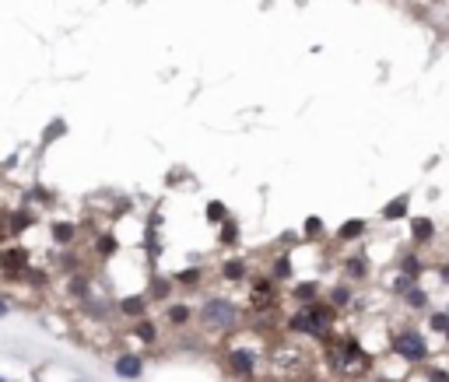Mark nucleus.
<instances>
[{
  "mask_svg": "<svg viewBox=\"0 0 449 382\" xmlns=\"http://www.w3.org/2000/svg\"><path fill=\"white\" fill-rule=\"evenodd\" d=\"M400 298H404V302H407V309H414V312L428 309V291H425L421 284H411V288H407Z\"/></svg>",
  "mask_w": 449,
  "mask_h": 382,
  "instance_id": "18",
  "label": "nucleus"
},
{
  "mask_svg": "<svg viewBox=\"0 0 449 382\" xmlns=\"http://www.w3.org/2000/svg\"><path fill=\"white\" fill-rule=\"evenodd\" d=\"M267 277H271L274 284H285V281H292V277H295V270H292V256H288V253H285V256H278Z\"/></svg>",
  "mask_w": 449,
  "mask_h": 382,
  "instance_id": "16",
  "label": "nucleus"
},
{
  "mask_svg": "<svg viewBox=\"0 0 449 382\" xmlns=\"http://www.w3.org/2000/svg\"><path fill=\"white\" fill-rule=\"evenodd\" d=\"M29 225H32V214H25V211L22 214H8V228L11 232H25Z\"/></svg>",
  "mask_w": 449,
  "mask_h": 382,
  "instance_id": "27",
  "label": "nucleus"
},
{
  "mask_svg": "<svg viewBox=\"0 0 449 382\" xmlns=\"http://www.w3.org/2000/svg\"><path fill=\"white\" fill-rule=\"evenodd\" d=\"M309 382H327V379H309Z\"/></svg>",
  "mask_w": 449,
  "mask_h": 382,
  "instance_id": "33",
  "label": "nucleus"
},
{
  "mask_svg": "<svg viewBox=\"0 0 449 382\" xmlns=\"http://www.w3.org/2000/svg\"><path fill=\"white\" fill-rule=\"evenodd\" d=\"M4 316H11V302H8L4 295H0V319H4Z\"/></svg>",
  "mask_w": 449,
  "mask_h": 382,
  "instance_id": "31",
  "label": "nucleus"
},
{
  "mask_svg": "<svg viewBox=\"0 0 449 382\" xmlns=\"http://www.w3.org/2000/svg\"><path fill=\"white\" fill-rule=\"evenodd\" d=\"M207 214H211V218H221V221H224V207H221V204H211V207H207Z\"/></svg>",
  "mask_w": 449,
  "mask_h": 382,
  "instance_id": "30",
  "label": "nucleus"
},
{
  "mask_svg": "<svg viewBox=\"0 0 449 382\" xmlns=\"http://www.w3.org/2000/svg\"><path fill=\"white\" fill-rule=\"evenodd\" d=\"M113 372H116L120 379H141V375H144V358H141V354H120V358L113 361Z\"/></svg>",
  "mask_w": 449,
  "mask_h": 382,
  "instance_id": "8",
  "label": "nucleus"
},
{
  "mask_svg": "<svg viewBox=\"0 0 449 382\" xmlns=\"http://www.w3.org/2000/svg\"><path fill=\"white\" fill-rule=\"evenodd\" d=\"M302 232H306V239H320V235H323V218L309 214V218H306V225H302Z\"/></svg>",
  "mask_w": 449,
  "mask_h": 382,
  "instance_id": "25",
  "label": "nucleus"
},
{
  "mask_svg": "<svg viewBox=\"0 0 449 382\" xmlns=\"http://www.w3.org/2000/svg\"><path fill=\"white\" fill-rule=\"evenodd\" d=\"M197 319H200V326H204L207 333H214V337H229V333H236V330L243 326V305H239L236 298L211 295V298L200 305Z\"/></svg>",
  "mask_w": 449,
  "mask_h": 382,
  "instance_id": "2",
  "label": "nucleus"
},
{
  "mask_svg": "<svg viewBox=\"0 0 449 382\" xmlns=\"http://www.w3.org/2000/svg\"><path fill=\"white\" fill-rule=\"evenodd\" d=\"M200 281H204V270L200 267H186V270H179L172 277V284H179V288H197Z\"/></svg>",
  "mask_w": 449,
  "mask_h": 382,
  "instance_id": "21",
  "label": "nucleus"
},
{
  "mask_svg": "<svg viewBox=\"0 0 449 382\" xmlns=\"http://www.w3.org/2000/svg\"><path fill=\"white\" fill-rule=\"evenodd\" d=\"M165 319H169L172 326H186V323L193 319V309H190L186 302H169V305H165Z\"/></svg>",
  "mask_w": 449,
  "mask_h": 382,
  "instance_id": "15",
  "label": "nucleus"
},
{
  "mask_svg": "<svg viewBox=\"0 0 449 382\" xmlns=\"http://www.w3.org/2000/svg\"><path fill=\"white\" fill-rule=\"evenodd\" d=\"M327 354H330V368L337 375H348V379H362L369 368H372V358L358 347L355 337H341V340H327Z\"/></svg>",
  "mask_w": 449,
  "mask_h": 382,
  "instance_id": "3",
  "label": "nucleus"
},
{
  "mask_svg": "<svg viewBox=\"0 0 449 382\" xmlns=\"http://www.w3.org/2000/svg\"><path fill=\"white\" fill-rule=\"evenodd\" d=\"M432 330L449 337V312H432Z\"/></svg>",
  "mask_w": 449,
  "mask_h": 382,
  "instance_id": "29",
  "label": "nucleus"
},
{
  "mask_svg": "<svg viewBox=\"0 0 449 382\" xmlns=\"http://www.w3.org/2000/svg\"><path fill=\"white\" fill-rule=\"evenodd\" d=\"M221 365L229 368L236 379H253L260 372V354L253 347H229L221 358Z\"/></svg>",
  "mask_w": 449,
  "mask_h": 382,
  "instance_id": "5",
  "label": "nucleus"
},
{
  "mask_svg": "<svg viewBox=\"0 0 449 382\" xmlns=\"http://www.w3.org/2000/svg\"><path fill=\"white\" fill-rule=\"evenodd\" d=\"M218 274H221V281L239 284V281H246V277H250V263H246L243 256H232V260H224V263L218 267Z\"/></svg>",
  "mask_w": 449,
  "mask_h": 382,
  "instance_id": "9",
  "label": "nucleus"
},
{
  "mask_svg": "<svg viewBox=\"0 0 449 382\" xmlns=\"http://www.w3.org/2000/svg\"><path fill=\"white\" fill-rule=\"evenodd\" d=\"M400 274H407V277L418 281V277H421V260H418L414 253H407V256L400 260Z\"/></svg>",
  "mask_w": 449,
  "mask_h": 382,
  "instance_id": "24",
  "label": "nucleus"
},
{
  "mask_svg": "<svg viewBox=\"0 0 449 382\" xmlns=\"http://www.w3.org/2000/svg\"><path fill=\"white\" fill-rule=\"evenodd\" d=\"M292 295L299 298V305H302V302H313V298L320 295V284H316V281H302V284H295Z\"/></svg>",
  "mask_w": 449,
  "mask_h": 382,
  "instance_id": "23",
  "label": "nucleus"
},
{
  "mask_svg": "<svg viewBox=\"0 0 449 382\" xmlns=\"http://www.w3.org/2000/svg\"><path fill=\"white\" fill-rule=\"evenodd\" d=\"M344 277H348V284H358V281H365L369 277V260L358 253V256H348L344 260Z\"/></svg>",
  "mask_w": 449,
  "mask_h": 382,
  "instance_id": "11",
  "label": "nucleus"
},
{
  "mask_svg": "<svg viewBox=\"0 0 449 382\" xmlns=\"http://www.w3.org/2000/svg\"><path fill=\"white\" fill-rule=\"evenodd\" d=\"M169 295H172V281L169 277H151V284H148V302H169Z\"/></svg>",
  "mask_w": 449,
  "mask_h": 382,
  "instance_id": "17",
  "label": "nucleus"
},
{
  "mask_svg": "<svg viewBox=\"0 0 449 382\" xmlns=\"http://www.w3.org/2000/svg\"><path fill=\"white\" fill-rule=\"evenodd\" d=\"M25 267H29V253L25 249H4V253H0V274H8L11 281L22 277Z\"/></svg>",
  "mask_w": 449,
  "mask_h": 382,
  "instance_id": "7",
  "label": "nucleus"
},
{
  "mask_svg": "<svg viewBox=\"0 0 449 382\" xmlns=\"http://www.w3.org/2000/svg\"><path fill=\"white\" fill-rule=\"evenodd\" d=\"M390 351L397 358L411 361V365H421L428 358V340H425V333L418 326H404V330L390 333Z\"/></svg>",
  "mask_w": 449,
  "mask_h": 382,
  "instance_id": "4",
  "label": "nucleus"
},
{
  "mask_svg": "<svg viewBox=\"0 0 449 382\" xmlns=\"http://www.w3.org/2000/svg\"><path fill=\"white\" fill-rule=\"evenodd\" d=\"M334 319H337V312H334L327 302L313 298V302H302V305L288 316V333L309 337V340H330Z\"/></svg>",
  "mask_w": 449,
  "mask_h": 382,
  "instance_id": "1",
  "label": "nucleus"
},
{
  "mask_svg": "<svg viewBox=\"0 0 449 382\" xmlns=\"http://www.w3.org/2000/svg\"><path fill=\"white\" fill-rule=\"evenodd\" d=\"M236 239H239L236 221H229V218H224V221H221V242H224V246H236Z\"/></svg>",
  "mask_w": 449,
  "mask_h": 382,
  "instance_id": "26",
  "label": "nucleus"
},
{
  "mask_svg": "<svg viewBox=\"0 0 449 382\" xmlns=\"http://www.w3.org/2000/svg\"><path fill=\"white\" fill-rule=\"evenodd\" d=\"M148 305H151V302H148L144 295H127V298L120 302V312L130 316V319H144V316H148Z\"/></svg>",
  "mask_w": 449,
  "mask_h": 382,
  "instance_id": "13",
  "label": "nucleus"
},
{
  "mask_svg": "<svg viewBox=\"0 0 449 382\" xmlns=\"http://www.w3.org/2000/svg\"><path fill=\"white\" fill-rule=\"evenodd\" d=\"M250 305L253 309H274L278 305V284L264 274V277H253V284H250Z\"/></svg>",
  "mask_w": 449,
  "mask_h": 382,
  "instance_id": "6",
  "label": "nucleus"
},
{
  "mask_svg": "<svg viewBox=\"0 0 449 382\" xmlns=\"http://www.w3.org/2000/svg\"><path fill=\"white\" fill-rule=\"evenodd\" d=\"M50 232H53V239H57L60 246H71V242H74V235H78V228H74V225H67V221H53V225H50Z\"/></svg>",
  "mask_w": 449,
  "mask_h": 382,
  "instance_id": "22",
  "label": "nucleus"
},
{
  "mask_svg": "<svg viewBox=\"0 0 449 382\" xmlns=\"http://www.w3.org/2000/svg\"><path fill=\"white\" fill-rule=\"evenodd\" d=\"M351 298H355L351 284H334L330 295H327V305H330L334 312H341V309H351Z\"/></svg>",
  "mask_w": 449,
  "mask_h": 382,
  "instance_id": "12",
  "label": "nucleus"
},
{
  "mask_svg": "<svg viewBox=\"0 0 449 382\" xmlns=\"http://www.w3.org/2000/svg\"><path fill=\"white\" fill-rule=\"evenodd\" d=\"M134 337H137L141 344H155V340H158V326L144 316V319H137V323H134Z\"/></svg>",
  "mask_w": 449,
  "mask_h": 382,
  "instance_id": "20",
  "label": "nucleus"
},
{
  "mask_svg": "<svg viewBox=\"0 0 449 382\" xmlns=\"http://www.w3.org/2000/svg\"><path fill=\"white\" fill-rule=\"evenodd\" d=\"M407 211H411V200L407 197H397V200H390L383 207V221H400V218H407Z\"/></svg>",
  "mask_w": 449,
  "mask_h": 382,
  "instance_id": "19",
  "label": "nucleus"
},
{
  "mask_svg": "<svg viewBox=\"0 0 449 382\" xmlns=\"http://www.w3.org/2000/svg\"><path fill=\"white\" fill-rule=\"evenodd\" d=\"M365 232H369L365 218H351L337 228V242H358V239H365Z\"/></svg>",
  "mask_w": 449,
  "mask_h": 382,
  "instance_id": "10",
  "label": "nucleus"
},
{
  "mask_svg": "<svg viewBox=\"0 0 449 382\" xmlns=\"http://www.w3.org/2000/svg\"><path fill=\"white\" fill-rule=\"evenodd\" d=\"M0 218H4V214H0ZM0 228H4V221H0Z\"/></svg>",
  "mask_w": 449,
  "mask_h": 382,
  "instance_id": "34",
  "label": "nucleus"
},
{
  "mask_svg": "<svg viewBox=\"0 0 449 382\" xmlns=\"http://www.w3.org/2000/svg\"><path fill=\"white\" fill-rule=\"evenodd\" d=\"M0 382H8V379H4V375H0Z\"/></svg>",
  "mask_w": 449,
  "mask_h": 382,
  "instance_id": "35",
  "label": "nucleus"
},
{
  "mask_svg": "<svg viewBox=\"0 0 449 382\" xmlns=\"http://www.w3.org/2000/svg\"><path fill=\"white\" fill-rule=\"evenodd\" d=\"M116 246H120V242H116L113 235H102V239L95 242V253H99V256L106 260V256H113V253H116Z\"/></svg>",
  "mask_w": 449,
  "mask_h": 382,
  "instance_id": "28",
  "label": "nucleus"
},
{
  "mask_svg": "<svg viewBox=\"0 0 449 382\" xmlns=\"http://www.w3.org/2000/svg\"><path fill=\"white\" fill-rule=\"evenodd\" d=\"M411 239H414L418 246L432 242V239H435V225H432V218H411Z\"/></svg>",
  "mask_w": 449,
  "mask_h": 382,
  "instance_id": "14",
  "label": "nucleus"
},
{
  "mask_svg": "<svg viewBox=\"0 0 449 382\" xmlns=\"http://www.w3.org/2000/svg\"><path fill=\"white\" fill-rule=\"evenodd\" d=\"M439 277H442V281L449 284V263H442V267H439Z\"/></svg>",
  "mask_w": 449,
  "mask_h": 382,
  "instance_id": "32",
  "label": "nucleus"
}]
</instances>
